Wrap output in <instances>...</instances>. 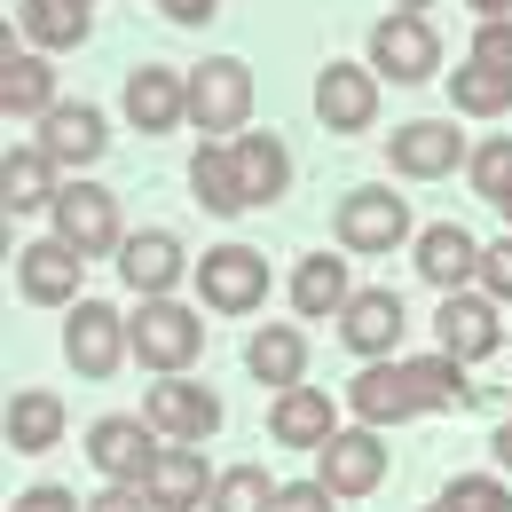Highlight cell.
Masks as SVG:
<instances>
[{
    "mask_svg": "<svg viewBox=\"0 0 512 512\" xmlns=\"http://www.w3.org/2000/svg\"><path fill=\"white\" fill-rule=\"evenodd\" d=\"M127 339H134V363H142V371L174 379V371H190V363H197L205 323H197L182 300H142V316L127 323Z\"/></svg>",
    "mask_w": 512,
    "mask_h": 512,
    "instance_id": "6da1fadb",
    "label": "cell"
},
{
    "mask_svg": "<svg viewBox=\"0 0 512 512\" xmlns=\"http://www.w3.org/2000/svg\"><path fill=\"white\" fill-rule=\"evenodd\" d=\"M253 119V64L237 56H213V64L190 71V127L213 142V134H245Z\"/></svg>",
    "mask_w": 512,
    "mask_h": 512,
    "instance_id": "7a4b0ae2",
    "label": "cell"
},
{
    "mask_svg": "<svg viewBox=\"0 0 512 512\" xmlns=\"http://www.w3.org/2000/svg\"><path fill=\"white\" fill-rule=\"evenodd\" d=\"M371 71L394 79V87L434 79V71H442V40H434V24H426V16H410V8L379 16V24H371Z\"/></svg>",
    "mask_w": 512,
    "mask_h": 512,
    "instance_id": "3957f363",
    "label": "cell"
},
{
    "mask_svg": "<svg viewBox=\"0 0 512 512\" xmlns=\"http://www.w3.org/2000/svg\"><path fill=\"white\" fill-rule=\"evenodd\" d=\"M197 300L213 316H253L260 300H268V260L253 245H213V253L197 260Z\"/></svg>",
    "mask_w": 512,
    "mask_h": 512,
    "instance_id": "277c9868",
    "label": "cell"
},
{
    "mask_svg": "<svg viewBox=\"0 0 512 512\" xmlns=\"http://www.w3.org/2000/svg\"><path fill=\"white\" fill-rule=\"evenodd\" d=\"M64 355H71V371H79V379H111V371L134 355L127 316H119V308H103V300H79L71 323H64Z\"/></svg>",
    "mask_w": 512,
    "mask_h": 512,
    "instance_id": "5b68a950",
    "label": "cell"
},
{
    "mask_svg": "<svg viewBox=\"0 0 512 512\" xmlns=\"http://www.w3.org/2000/svg\"><path fill=\"white\" fill-rule=\"evenodd\" d=\"M48 213H56V237H64L79 260H103V253H119V245H127V237H119V197L95 190V182H71Z\"/></svg>",
    "mask_w": 512,
    "mask_h": 512,
    "instance_id": "8992f818",
    "label": "cell"
},
{
    "mask_svg": "<svg viewBox=\"0 0 512 512\" xmlns=\"http://www.w3.org/2000/svg\"><path fill=\"white\" fill-rule=\"evenodd\" d=\"M316 481L331 489V497H371V489L386 481V442H379V426H339V434L316 449Z\"/></svg>",
    "mask_w": 512,
    "mask_h": 512,
    "instance_id": "52a82bcc",
    "label": "cell"
},
{
    "mask_svg": "<svg viewBox=\"0 0 512 512\" xmlns=\"http://www.w3.org/2000/svg\"><path fill=\"white\" fill-rule=\"evenodd\" d=\"M158 449H166V434L150 426V418H95L87 426V457H95V473L103 481H150V465H158Z\"/></svg>",
    "mask_w": 512,
    "mask_h": 512,
    "instance_id": "ba28073f",
    "label": "cell"
},
{
    "mask_svg": "<svg viewBox=\"0 0 512 512\" xmlns=\"http://www.w3.org/2000/svg\"><path fill=\"white\" fill-rule=\"evenodd\" d=\"M410 237V197L394 190H347L339 197V245L347 253H394Z\"/></svg>",
    "mask_w": 512,
    "mask_h": 512,
    "instance_id": "9c48e42d",
    "label": "cell"
},
{
    "mask_svg": "<svg viewBox=\"0 0 512 512\" xmlns=\"http://www.w3.org/2000/svg\"><path fill=\"white\" fill-rule=\"evenodd\" d=\"M347 410L363 418V426H402V418H426V402H418V379H410V363H363L355 379H347Z\"/></svg>",
    "mask_w": 512,
    "mask_h": 512,
    "instance_id": "30bf717a",
    "label": "cell"
},
{
    "mask_svg": "<svg viewBox=\"0 0 512 512\" xmlns=\"http://www.w3.org/2000/svg\"><path fill=\"white\" fill-rule=\"evenodd\" d=\"M142 418H150L166 442H205V434H221V394H205V386H190L174 371V379H158L142 394Z\"/></svg>",
    "mask_w": 512,
    "mask_h": 512,
    "instance_id": "8fae6325",
    "label": "cell"
},
{
    "mask_svg": "<svg viewBox=\"0 0 512 512\" xmlns=\"http://www.w3.org/2000/svg\"><path fill=\"white\" fill-rule=\"evenodd\" d=\"M386 158H394V174H410V182H442V174L465 166V134H457V119H410V127H394Z\"/></svg>",
    "mask_w": 512,
    "mask_h": 512,
    "instance_id": "7c38bea8",
    "label": "cell"
},
{
    "mask_svg": "<svg viewBox=\"0 0 512 512\" xmlns=\"http://www.w3.org/2000/svg\"><path fill=\"white\" fill-rule=\"evenodd\" d=\"M316 119L331 134H363L379 119V71L371 64H323L316 71Z\"/></svg>",
    "mask_w": 512,
    "mask_h": 512,
    "instance_id": "4fadbf2b",
    "label": "cell"
},
{
    "mask_svg": "<svg viewBox=\"0 0 512 512\" xmlns=\"http://www.w3.org/2000/svg\"><path fill=\"white\" fill-rule=\"evenodd\" d=\"M402 331H410V316H402V292H386V284L355 292V300L339 308V339H347L363 363H386V355L402 347Z\"/></svg>",
    "mask_w": 512,
    "mask_h": 512,
    "instance_id": "5bb4252c",
    "label": "cell"
},
{
    "mask_svg": "<svg viewBox=\"0 0 512 512\" xmlns=\"http://www.w3.org/2000/svg\"><path fill=\"white\" fill-rule=\"evenodd\" d=\"M434 339H442V355H457V363L497 355V347H505V331H497V300H489V292H442Z\"/></svg>",
    "mask_w": 512,
    "mask_h": 512,
    "instance_id": "9a60e30c",
    "label": "cell"
},
{
    "mask_svg": "<svg viewBox=\"0 0 512 512\" xmlns=\"http://www.w3.org/2000/svg\"><path fill=\"white\" fill-rule=\"evenodd\" d=\"M127 119L134 134H174L190 119V71H166V64L127 71Z\"/></svg>",
    "mask_w": 512,
    "mask_h": 512,
    "instance_id": "2e32d148",
    "label": "cell"
},
{
    "mask_svg": "<svg viewBox=\"0 0 512 512\" xmlns=\"http://www.w3.org/2000/svg\"><path fill=\"white\" fill-rule=\"evenodd\" d=\"M481 237L473 229H457V221H434L426 237H418V276L434 284V292H465V284H481Z\"/></svg>",
    "mask_w": 512,
    "mask_h": 512,
    "instance_id": "e0dca14e",
    "label": "cell"
},
{
    "mask_svg": "<svg viewBox=\"0 0 512 512\" xmlns=\"http://www.w3.org/2000/svg\"><path fill=\"white\" fill-rule=\"evenodd\" d=\"M182 268H190V260H182V237H174V229H142V237L119 245V276H127L142 300H166V292L182 284Z\"/></svg>",
    "mask_w": 512,
    "mask_h": 512,
    "instance_id": "ac0fdd59",
    "label": "cell"
},
{
    "mask_svg": "<svg viewBox=\"0 0 512 512\" xmlns=\"http://www.w3.org/2000/svg\"><path fill=\"white\" fill-rule=\"evenodd\" d=\"M79 268H87V260L71 253L64 237H40V245H24V253H16V284H24V300L64 308V300H79Z\"/></svg>",
    "mask_w": 512,
    "mask_h": 512,
    "instance_id": "d6986e66",
    "label": "cell"
},
{
    "mask_svg": "<svg viewBox=\"0 0 512 512\" xmlns=\"http://www.w3.org/2000/svg\"><path fill=\"white\" fill-rule=\"evenodd\" d=\"M142 497H150L158 512H197V505H205V497H213V481H205L197 442H166V449H158V465H150Z\"/></svg>",
    "mask_w": 512,
    "mask_h": 512,
    "instance_id": "ffe728a7",
    "label": "cell"
},
{
    "mask_svg": "<svg viewBox=\"0 0 512 512\" xmlns=\"http://www.w3.org/2000/svg\"><path fill=\"white\" fill-rule=\"evenodd\" d=\"M103 142H111V134H103V111H95V103H56V111L40 119V150H48L56 166H95Z\"/></svg>",
    "mask_w": 512,
    "mask_h": 512,
    "instance_id": "44dd1931",
    "label": "cell"
},
{
    "mask_svg": "<svg viewBox=\"0 0 512 512\" xmlns=\"http://www.w3.org/2000/svg\"><path fill=\"white\" fill-rule=\"evenodd\" d=\"M268 434L284 449H323L339 434V426H331V394H323V386H284L276 410H268Z\"/></svg>",
    "mask_w": 512,
    "mask_h": 512,
    "instance_id": "7402d4cb",
    "label": "cell"
},
{
    "mask_svg": "<svg viewBox=\"0 0 512 512\" xmlns=\"http://www.w3.org/2000/svg\"><path fill=\"white\" fill-rule=\"evenodd\" d=\"M0 111L8 119H48L56 111V71H48V56H16V40L0 48Z\"/></svg>",
    "mask_w": 512,
    "mask_h": 512,
    "instance_id": "603a6c76",
    "label": "cell"
},
{
    "mask_svg": "<svg viewBox=\"0 0 512 512\" xmlns=\"http://www.w3.org/2000/svg\"><path fill=\"white\" fill-rule=\"evenodd\" d=\"M355 300V284H347V260H331V253H308L300 268H292V308L308 323H339V308Z\"/></svg>",
    "mask_w": 512,
    "mask_h": 512,
    "instance_id": "cb8c5ba5",
    "label": "cell"
},
{
    "mask_svg": "<svg viewBox=\"0 0 512 512\" xmlns=\"http://www.w3.org/2000/svg\"><path fill=\"white\" fill-rule=\"evenodd\" d=\"M229 150H237V174H245V205H276L292 190V158H284L276 134H237Z\"/></svg>",
    "mask_w": 512,
    "mask_h": 512,
    "instance_id": "d4e9b609",
    "label": "cell"
},
{
    "mask_svg": "<svg viewBox=\"0 0 512 512\" xmlns=\"http://www.w3.org/2000/svg\"><path fill=\"white\" fill-rule=\"evenodd\" d=\"M0 197H8V213H40V205H56V158L32 142V150H8V166H0Z\"/></svg>",
    "mask_w": 512,
    "mask_h": 512,
    "instance_id": "484cf974",
    "label": "cell"
},
{
    "mask_svg": "<svg viewBox=\"0 0 512 512\" xmlns=\"http://www.w3.org/2000/svg\"><path fill=\"white\" fill-rule=\"evenodd\" d=\"M190 190L205 213H245V174H237V150L229 142H205L190 158Z\"/></svg>",
    "mask_w": 512,
    "mask_h": 512,
    "instance_id": "4316f807",
    "label": "cell"
},
{
    "mask_svg": "<svg viewBox=\"0 0 512 512\" xmlns=\"http://www.w3.org/2000/svg\"><path fill=\"white\" fill-rule=\"evenodd\" d=\"M245 363H253L260 386H300V371H308V339L292 331V323H268V331H253V347H245Z\"/></svg>",
    "mask_w": 512,
    "mask_h": 512,
    "instance_id": "83f0119b",
    "label": "cell"
},
{
    "mask_svg": "<svg viewBox=\"0 0 512 512\" xmlns=\"http://www.w3.org/2000/svg\"><path fill=\"white\" fill-rule=\"evenodd\" d=\"M449 103H457L465 119H505V111H512V71L465 56V64L449 71Z\"/></svg>",
    "mask_w": 512,
    "mask_h": 512,
    "instance_id": "f1b7e54d",
    "label": "cell"
},
{
    "mask_svg": "<svg viewBox=\"0 0 512 512\" xmlns=\"http://www.w3.org/2000/svg\"><path fill=\"white\" fill-rule=\"evenodd\" d=\"M64 442V402L56 394H16L8 402V449H24V457H40V449H56Z\"/></svg>",
    "mask_w": 512,
    "mask_h": 512,
    "instance_id": "f546056e",
    "label": "cell"
},
{
    "mask_svg": "<svg viewBox=\"0 0 512 512\" xmlns=\"http://www.w3.org/2000/svg\"><path fill=\"white\" fill-rule=\"evenodd\" d=\"M16 16H24V32H32L40 48H79V40L95 32V16H87L79 0H16Z\"/></svg>",
    "mask_w": 512,
    "mask_h": 512,
    "instance_id": "4dcf8cb0",
    "label": "cell"
},
{
    "mask_svg": "<svg viewBox=\"0 0 512 512\" xmlns=\"http://www.w3.org/2000/svg\"><path fill=\"white\" fill-rule=\"evenodd\" d=\"M205 512H276V481H268L260 465H229V473L213 481Z\"/></svg>",
    "mask_w": 512,
    "mask_h": 512,
    "instance_id": "1f68e13d",
    "label": "cell"
},
{
    "mask_svg": "<svg viewBox=\"0 0 512 512\" xmlns=\"http://www.w3.org/2000/svg\"><path fill=\"white\" fill-rule=\"evenodd\" d=\"M465 174H473V190H481L489 205H497V197L512 190V134H497V142H481V150L465 158Z\"/></svg>",
    "mask_w": 512,
    "mask_h": 512,
    "instance_id": "d6a6232c",
    "label": "cell"
},
{
    "mask_svg": "<svg viewBox=\"0 0 512 512\" xmlns=\"http://www.w3.org/2000/svg\"><path fill=\"white\" fill-rule=\"evenodd\" d=\"M442 505H457V512H512V489L497 481V473H457L442 489Z\"/></svg>",
    "mask_w": 512,
    "mask_h": 512,
    "instance_id": "836d02e7",
    "label": "cell"
},
{
    "mask_svg": "<svg viewBox=\"0 0 512 512\" xmlns=\"http://www.w3.org/2000/svg\"><path fill=\"white\" fill-rule=\"evenodd\" d=\"M473 64L512 71V16H497V24H481V32H473Z\"/></svg>",
    "mask_w": 512,
    "mask_h": 512,
    "instance_id": "e575fe53",
    "label": "cell"
},
{
    "mask_svg": "<svg viewBox=\"0 0 512 512\" xmlns=\"http://www.w3.org/2000/svg\"><path fill=\"white\" fill-rule=\"evenodd\" d=\"M339 497L323 481H276V512H331Z\"/></svg>",
    "mask_w": 512,
    "mask_h": 512,
    "instance_id": "d590c367",
    "label": "cell"
},
{
    "mask_svg": "<svg viewBox=\"0 0 512 512\" xmlns=\"http://www.w3.org/2000/svg\"><path fill=\"white\" fill-rule=\"evenodd\" d=\"M481 292H489V300H512V237H497V245L481 253Z\"/></svg>",
    "mask_w": 512,
    "mask_h": 512,
    "instance_id": "8d00e7d4",
    "label": "cell"
},
{
    "mask_svg": "<svg viewBox=\"0 0 512 512\" xmlns=\"http://www.w3.org/2000/svg\"><path fill=\"white\" fill-rule=\"evenodd\" d=\"M87 512H158V505H150V497H142L134 481H111L103 497H87Z\"/></svg>",
    "mask_w": 512,
    "mask_h": 512,
    "instance_id": "74e56055",
    "label": "cell"
},
{
    "mask_svg": "<svg viewBox=\"0 0 512 512\" xmlns=\"http://www.w3.org/2000/svg\"><path fill=\"white\" fill-rule=\"evenodd\" d=\"M8 512H87V505H71L64 489H24V497H16Z\"/></svg>",
    "mask_w": 512,
    "mask_h": 512,
    "instance_id": "f35d334b",
    "label": "cell"
},
{
    "mask_svg": "<svg viewBox=\"0 0 512 512\" xmlns=\"http://www.w3.org/2000/svg\"><path fill=\"white\" fill-rule=\"evenodd\" d=\"M158 8H166L174 24H213V16H221V0H158Z\"/></svg>",
    "mask_w": 512,
    "mask_h": 512,
    "instance_id": "ab89813d",
    "label": "cell"
},
{
    "mask_svg": "<svg viewBox=\"0 0 512 512\" xmlns=\"http://www.w3.org/2000/svg\"><path fill=\"white\" fill-rule=\"evenodd\" d=\"M465 8H473L481 24H497V16H512V0H465Z\"/></svg>",
    "mask_w": 512,
    "mask_h": 512,
    "instance_id": "60d3db41",
    "label": "cell"
},
{
    "mask_svg": "<svg viewBox=\"0 0 512 512\" xmlns=\"http://www.w3.org/2000/svg\"><path fill=\"white\" fill-rule=\"evenodd\" d=\"M489 449H497V465H505V473H512V418H505V426H497V442H489Z\"/></svg>",
    "mask_w": 512,
    "mask_h": 512,
    "instance_id": "b9f144b4",
    "label": "cell"
},
{
    "mask_svg": "<svg viewBox=\"0 0 512 512\" xmlns=\"http://www.w3.org/2000/svg\"><path fill=\"white\" fill-rule=\"evenodd\" d=\"M394 8H410V16H418V8H434V0H394Z\"/></svg>",
    "mask_w": 512,
    "mask_h": 512,
    "instance_id": "7bdbcfd3",
    "label": "cell"
},
{
    "mask_svg": "<svg viewBox=\"0 0 512 512\" xmlns=\"http://www.w3.org/2000/svg\"><path fill=\"white\" fill-rule=\"evenodd\" d=\"M497 213H505V221H512V190H505V197H497Z\"/></svg>",
    "mask_w": 512,
    "mask_h": 512,
    "instance_id": "ee69618b",
    "label": "cell"
},
{
    "mask_svg": "<svg viewBox=\"0 0 512 512\" xmlns=\"http://www.w3.org/2000/svg\"><path fill=\"white\" fill-rule=\"evenodd\" d=\"M426 512H457V505H426Z\"/></svg>",
    "mask_w": 512,
    "mask_h": 512,
    "instance_id": "f6af8a7d",
    "label": "cell"
},
{
    "mask_svg": "<svg viewBox=\"0 0 512 512\" xmlns=\"http://www.w3.org/2000/svg\"><path fill=\"white\" fill-rule=\"evenodd\" d=\"M79 8H95V0H79Z\"/></svg>",
    "mask_w": 512,
    "mask_h": 512,
    "instance_id": "bcb514c9",
    "label": "cell"
}]
</instances>
